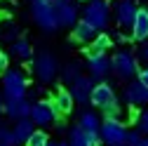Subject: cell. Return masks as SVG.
I'll return each mask as SVG.
<instances>
[{
  "mask_svg": "<svg viewBox=\"0 0 148 146\" xmlns=\"http://www.w3.org/2000/svg\"><path fill=\"white\" fill-rule=\"evenodd\" d=\"M31 14L33 21L45 33H54L61 28L57 19V10H54V0H31Z\"/></svg>",
  "mask_w": 148,
  "mask_h": 146,
  "instance_id": "1",
  "label": "cell"
},
{
  "mask_svg": "<svg viewBox=\"0 0 148 146\" xmlns=\"http://www.w3.org/2000/svg\"><path fill=\"white\" fill-rule=\"evenodd\" d=\"M26 90H28V78L19 68H7L3 73V92L5 99H26Z\"/></svg>",
  "mask_w": 148,
  "mask_h": 146,
  "instance_id": "2",
  "label": "cell"
},
{
  "mask_svg": "<svg viewBox=\"0 0 148 146\" xmlns=\"http://www.w3.org/2000/svg\"><path fill=\"white\" fill-rule=\"evenodd\" d=\"M108 19H110V10H108L106 0H89L82 12V21H87L89 26H94L101 33L108 26Z\"/></svg>",
  "mask_w": 148,
  "mask_h": 146,
  "instance_id": "3",
  "label": "cell"
},
{
  "mask_svg": "<svg viewBox=\"0 0 148 146\" xmlns=\"http://www.w3.org/2000/svg\"><path fill=\"white\" fill-rule=\"evenodd\" d=\"M110 71H113L118 78H122V80L134 78L136 73H139L136 57H134L132 52H127V50H120V52H115V54H113V59H110Z\"/></svg>",
  "mask_w": 148,
  "mask_h": 146,
  "instance_id": "4",
  "label": "cell"
},
{
  "mask_svg": "<svg viewBox=\"0 0 148 146\" xmlns=\"http://www.w3.org/2000/svg\"><path fill=\"white\" fill-rule=\"evenodd\" d=\"M28 120H31L33 125H40V127L57 123V120H59V113H57V108H54V101L42 99V101H38V104H31Z\"/></svg>",
  "mask_w": 148,
  "mask_h": 146,
  "instance_id": "5",
  "label": "cell"
},
{
  "mask_svg": "<svg viewBox=\"0 0 148 146\" xmlns=\"http://www.w3.org/2000/svg\"><path fill=\"white\" fill-rule=\"evenodd\" d=\"M125 134L127 130L120 120H103L99 127V139L108 146H125Z\"/></svg>",
  "mask_w": 148,
  "mask_h": 146,
  "instance_id": "6",
  "label": "cell"
},
{
  "mask_svg": "<svg viewBox=\"0 0 148 146\" xmlns=\"http://www.w3.org/2000/svg\"><path fill=\"white\" fill-rule=\"evenodd\" d=\"M33 68H35V76H38L42 83H49V80H54V76H57V59H54L49 52H42L40 57L33 61Z\"/></svg>",
  "mask_w": 148,
  "mask_h": 146,
  "instance_id": "7",
  "label": "cell"
},
{
  "mask_svg": "<svg viewBox=\"0 0 148 146\" xmlns=\"http://www.w3.org/2000/svg\"><path fill=\"white\" fill-rule=\"evenodd\" d=\"M54 10H57L59 26H75L78 21V5L73 0H54Z\"/></svg>",
  "mask_w": 148,
  "mask_h": 146,
  "instance_id": "8",
  "label": "cell"
},
{
  "mask_svg": "<svg viewBox=\"0 0 148 146\" xmlns=\"http://www.w3.org/2000/svg\"><path fill=\"white\" fill-rule=\"evenodd\" d=\"M113 14H115L118 26H122V28L132 26V24H134V17H136L134 0H118V3L113 5Z\"/></svg>",
  "mask_w": 148,
  "mask_h": 146,
  "instance_id": "9",
  "label": "cell"
},
{
  "mask_svg": "<svg viewBox=\"0 0 148 146\" xmlns=\"http://www.w3.org/2000/svg\"><path fill=\"white\" fill-rule=\"evenodd\" d=\"M89 101L94 106H99V108H103L108 104L118 101V97H115L113 87H110L108 83H94V87H92V92H89Z\"/></svg>",
  "mask_w": 148,
  "mask_h": 146,
  "instance_id": "10",
  "label": "cell"
},
{
  "mask_svg": "<svg viewBox=\"0 0 148 146\" xmlns=\"http://www.w3.org/2000/svg\"><path fill=\"white\" fill-rule=\"evenodd\" d=\"M92 87H94V78H87V76H78L75 80L71 83V97L73 101H78V104H87L89 101V92H92Z\"/></svg>",
  "mask_w": 148,
  "mask_h": 146,
  "instance_id": "11",
  "label": "cell"
},
{
  "mask_svg": "<svg viewBox=\"0 0 148 146\" xmlns=\"http://www.w3.org/2000/svg\"><path fill=\"white\" fill-rule=\"evenodd\" d=\"M85 54H87V66H89L92 78H103L106 73H110V59L106 54H97L89 50H85Z\"/></svg>",
  "mask_w": 148,
  "mask_h": 146,
  "instance_id": "12",
  "label": "cell"
},
{
  "mask_svg": "<svg viewBox=\"0 0 148 146\" xmlns=\"http://www.w3.org/2000/svg\"><path fill=\"white\" fill-rule=\"evenodd\" d=\"M3 111L12 120H24L31 113V101H26V99H5L3 101Z\"/></svg>",
  "mask_w": 148,
  "mask_h": 146,
  "instance_id": "13",
  "label": "cell"
},
{
  "mask_svg": "<svg viewBox=\"0 0 148 146\" xmlns=\"http://www.w3.org/2000/svg\"><path fill=\"white\" fill-rule=\"evenodd\" d=\"M125 101H127L129 106H143V104H148V90H146L139 80L129 83V85L125 87Z\"/></svg>",
  "mask_w": 148,
  "mask_h": 146,
  "instance_id": "14",
  "label": "cell"
},
{
  "mask_svg": "<svg viewBox=\"0 0 148 146\" xmlns=\"http://www.w3.org/2000/svg\"><path fill=\"white\" fill-rule=\"evenodd\" d=\"M132 38L134 40H148V7H136V17L132 24Z\"/></svg>",
  "mask_w": 148,
  "mask_h": 146,
  "instance_id": "15",
  "label": "cell"
},
{
  "mask_svg": "<svg viewBox=\"0 0 148 146\" xmlns=\"http://www.w3.org/2000/svg\"><path fill=\"white\" fill-rule=\"evenodd\" d=\"M97 28L94 26H89L87 21H75V26H73V33H71V38L73 40H75V43H92V40H94L97 38Z\"/></svg>",
  "mask_w": 148,
  "mask_h": 146,
  "instance_id": "16",
  "label": "cell"
},
{
  "mask_svg": "<svg viewBox=\"0 0 148 146\" xmlns=\"http://www.w3.org/2000/svg\"><path fill=\"white\" fill-rule=\"evenodd\" d=\"M52 101H54V108H57L59 116H68L73 111V106H75V101H73V97H71L68 90H59L57 97H54Z\"/></svg>",
  "mask_w": 148,
  "mask_h": 146,
  "instance_id": "17",
  "label": "cell"
},
{
  "mask_svg": "<svg viewBox=\"0 0 148 146\" xmlns=\"http://www.w3.org/2000/svg\"><path fill=\"white\" fill-rule=\"evenodd\" d=\"M33 134V123L28 118L24 120H16L14 130H12V137H14V144H26V139Z\"/></svg>",
  "mask_w": 148,
  "mask_h": 146,
  "instance_id": "18",
  "label": "cell"
},
{
  "mask_svg": "<svg viewBox=\"0 0 148 146\" xmlns=\"http://www.w3.org/2000/svg\"><path fill=\"white\" fill-rule=\"evenodd\" d=\"M78 127H80L82 132H99L101 123H99L97 113H92V111H82V113H80V120H78Z\"/></svg>",
  "mask_w": 148,
  "mask_h": 146,
  "instance_id": "19",
  "label": "cell"
},
{
  "mask_svg": "<svg viewBox=\"0 0 148 146\" xmlns=\"http://www.w3.org/2000/svg\"><path fill=\"white\" fill-rule=\"evenodd\" d=\"M113 45V40H110L108 33H97V38L92 40L89 45V52H97V54H106V50Z\"/></svg>",
  "mask_w": 148,
  "mask_h": 146,
  "instance_id": "20",
  "label": "cell"
},
{
  "mask_svg": "<svg viewBox=\"0 0 148 146\" xmlns=\"http://www.w3.org/2000/svg\"><path fill=\"white\" fill-rule=\"evenodd\" d=\"M12 52H14L19 59H31V57H33V47H31V43H28L26 38H16L14 45H12Z\"/></svg>",
  "mask_w": 148,
  "mask_h": 146,
  "instance_id": "21",
  "label": "cell"
},
{
  "mask_svg": "<svg viewBox=\"0 0 148 146\" xmlns=\"http://www.w3.org/2000/svg\"><path fill=\"white\" fill-rule=\"evenodd\" d=\"M47 141H49L47 132H42V130H33V134L26 139V146H47Z\"/></svg>",
  "mask_w": 148,
  "mask_h": 146,
  "instance_id": "22",
  "label": "cell"
},
{
  "mask_svg": "<svg viewBox=\"0 0 148 146\" xmlns=\"http://www.w3.org/2000/svg\"><path fill=\"white\" fill-rule=\"evenodd\" d=\"M68 146H87L85 144V132L80 130V127H71V132H68Z\"/></svg>",
  "mask_w": 148,
  "mask_h": 146,
  "instance_id": "23",
  "label": "cell"
},
{
  "mask_svg": "<svg viewBox=\"0 0 148 146\" xmlns=\"http://www.w3.org/2000/svg\"><path fill=\"white\" fill-rule=\"evenodd\" d=\"M134 120H136V132H139L141 137H143V134L148 137V108H143V111H139Z\"/></svg>",
  "mask_w": 148,
  "mask_h": 146,
  "instance_id": "24",
  "label": "cell"
},
{
  "mask_svg": "<svg viewBox=\"0 0 148 146\" xmlns=\"http://www.w3.org/2000/svg\"><path fill=\"white\" fill-rule=\"evenodd\" d=\"M103 116H106V120H120V104L113 101V104L103 106Z\"/></svg>",
  "mask_w": 148,
  "mask_h": 146,
  "instance_id": "25",
  "label": "cell"
},
{
  "mask_svg": "<svg viewBox=\"0 0 148 146\" xmlns=\"http://www.w3.org/2000/svg\"><path fill=\"white\" fill-rule=\"evenodd\" d=\"M78 76H80V68H78V64H75V61L68 64V66L64 68V80H66V83H73Z\"/></svg>",
  "mask_w": 148,
  "mask_h": 146,
  "instance_id": "26",
  "label": "cell"
},
{
  "mask_svg": "<svg viewBox=\"0 0 148 146\" xmlns=\"http://www.w3.org/2000/svg\"><path fill=\"white\" fill-rule=\"evenodd\" d=\"M141 139H143V137H141L136 130H132V132H127V134H125V146H139Z\"/></svg>",
  "mask_w": 148,
  "mask_h": 146,
  "instance_id": "27",
  "label": "cell"
},
{
  "mask_svg": "<svg viewBox=\"0 0 148 146\" xmlns=\"http://www.w3.org/2000/svg\"><path fill=\"white\" fill-rule=\"evenodd\" d=\"M0 146H16L10 130H0Z\"/></svg>",
  "mask_w": 148,
  "mask_h": 146,
  "instance_id": "28",
  "label": "cell"
},
{
  "mask_svg": "<svg viewBox=\"0 0 148 146\" xmlns=\"http://www.w3.org/2000/svg\"><path fill=\"white\" fill-rule=\"evenodd\" d=\"M85 144H87V146H101L99 132H85Z\"/></svg>",
  "mask_w": 148,
  "mask_h": 146,
  "instance_id": "29",
  "label": "cell"
},
{
  "mask_svg": "<svg viewBox=\"0 0 148 146\" xmlns=\"http://www.w3.org/2000/svg\"><path fill=\"white\" fill-rule=\"evenodd\" d=\"M136 76H139L136 80H139V83H141V85H143V87L148 90V68H141V71L136 73Z\"/></svg>",
  "mask_w": 148,
  "mask_h": 146,
  "instance_id": "30",
  "label": "cell"
},
{
  "mask_svg": "<svg viewBox=\"0 0 148 146\" xmlns=\"http://www.w3.org/2000/svg\"><path fill=\"white\" fill-rule=\"evenodd\" d=\"M7 68H10V57L5 52H0V73H5Z\"/></svg>",
  "mask_w": 148,
  "mask_h": 146,
  "instance_id": "31",
  "label": "cell"
},
{
  "mask_svg": "<svg viewBox=\"0 0 148 146\" xmlns=\"http://www.w3.org/2000/svg\"><path fill=\"white\" fill-rule=\"evenodd\" d=\"M139 57H141V59H146V61H148V40H143V45H141V47H139Z\"/></svg>",
  "mask_w": 148,
  "mask_h": 146,
  "instance_id": "32",
  "label": "cell"
},
{
  "mask_svg": "<svg viewBox=\"0 0 148 146\" xmlns=\"http://www.w3.org/2000/svg\"><path fill=\"white\" fill-rule=\"evenodd\" d=\"M139 146H148V137H143V139L139 141Z\"/></svg>",
  "mask_w": 148,
  "mask_h": 146,
  "instance_id": "33",
  "label": "cell"
},
{
  "mask_svg": "<svg viewBox=\"0 0 148 146\" xmlns=\"http://www.w3.org/2000/svg\"><path fill=\"white\" fill-rule=\"evenodd\" d=\"M0 113H3V94H0Z\"/></svg>",
  "mask_w": 148,
  "mask_h": 146,
  "instance_id": "34",
  "label": "cell"
},
{
  "mask_svg": "<svg viewBox=\"0 0 148 146\" xmlns=\"http://www.w3.org/2000/svg\"><path fill=\"white\" fill-rule=\"evenodd\" d=\"M47 146H57V141H47Z\"/></svg>",
  "mask_w": 148,
  "mask_h": 146,
  "instance_id": "35",
  "label": "cell"
},
{
  "mask_svg": "<svg viewBox=\"0 0 148 146\" xmlns=\"http://www.w3.org/2000/svg\"><path fill=\"white\" fill-rule=\"evenodd\" d=\"M57 146H68V141H61V144H57Z\"/></svg>",
  "mask_w": 148,
  "mask_h": 146,
  "instance_id": "36",
  "label": "cell"
},
{
  "mask_svg": "<svg viewBox=\"0 0 148 146\" xmlns=\"http://www.w3.org/2000/svg\"><path fill=\"white\" fill-rule=\"evenodd\" d=\"M82 3H89V0H82Z\"/></svg>",
  "mask_w": 148,
  "mask_h": 146,
  "instance_id": "37",
  "label": "cell"
}]
</instances>
